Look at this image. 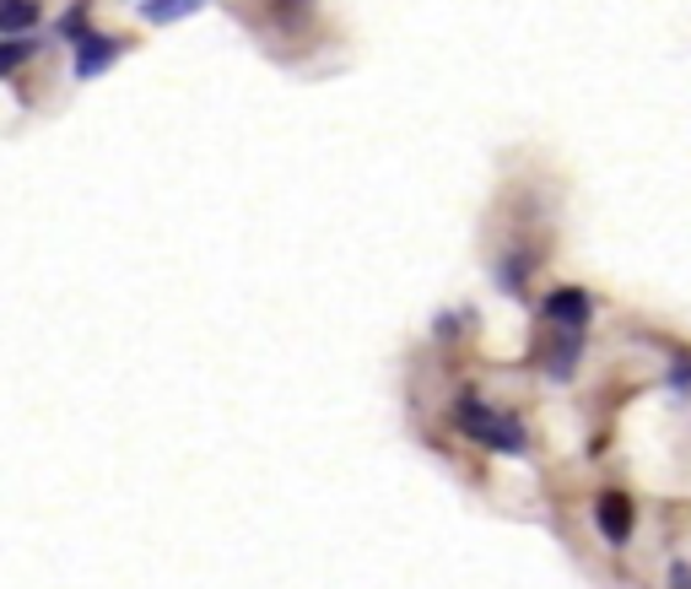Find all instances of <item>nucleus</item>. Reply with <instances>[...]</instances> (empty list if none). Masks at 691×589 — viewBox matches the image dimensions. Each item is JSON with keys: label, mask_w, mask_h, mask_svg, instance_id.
<instances>
[{"label": "nucleus", "mask_w": 691, "mask_h": 589, "mask_svg": "<svg viewBox=\"0 0 691 589\" xmlns=\"http://www.w3.org/2000/svg\"><path fill=\"white\" fill-rule=\"evenodd\" d=\"M589 309H594V303H589V292H578V287H557V292L546 298V309H540V314H546L557 330H583V325H589Z\"/></svg>", "instance_id": "7ed1b4c3"}, {"label": "nucleus", "mask_w": 691, "mask_h": 589, "mask_svg": "<svg viewBox=\"0 0 691 589\" xmlns=\"http://www.w3.org/2000/svg\"><path fill=\"white\" fill-rule=\"evenodd\" d=\"M27 60H33V44H27V38H5V33H0V76H11V70L27 66Z\"/></svg>", "instance_id": "6e6552de"}, {"label": "nucleus", "mask_w": 691, "mask_h": 589, "mask_svg": "<svg viewBox=\"0 0 691 589\" xmlns=\"http://www.w3.org/2000/svg\"><path fill=\"white\" fill-rule=\"evenodd\" d=\"M87 11H92L87 0H76V5H70V16L60 22V27H65V38H81V33H87Z\"/></svg>", "instance_id": "1a4fd4ad"}, {"label": "nucleus", "mask_w": 691, "mask_h": 589, "mask_svg": "<svg viewBox=\"0 0 691 589\" xmlns=\"http://www.w3.org/2000/svg\"><path fill=\"white\" fill-rule=\"evenodd\" d=\"M594 520H600V535H605L611 546H622L632 535V498L627 492H605L600 509H594Z\"/></svg>", "instance_id": "20e7f679"}, {"label": "nucleus", "mask_w": 691, "mask_h": 589, "mask_svg": "<svg viewBox=\"0 0 691 589\" xmlns=\"http://www.w3.org/2000/svg\"><path fill=\"white\" fill-rule=\"evenodd\" d=\"M120 55H125V44H120V38H103V33H92V27H87V33L76 38V76H81V81H92V76H103V70L114 66Z\"/></svg>", "instance_id": "f03ea898"}, {"label": "nucleus", "mask_w": 691, "mask_h": 589, "mask_svg": "<svg viewBox=\"0 0 691 589\" xmlns=\"http://www.w3.org/2000/svg\"><path fill=\"white\" fill-rule=\"evenodd\" d=\"M38 16H44L38 0H0V33H27L38 27Z\"/></svg>", "instance_id": "39448f33"}, {"label": "nucleus", "mask_w": 691, "mask_h": 589, "mask_svg": "<svg viewBox=\"0 0 691 589\" xmlns=\"http://www.w3.org/2000/svg\"><path fill=\"white\" fill-rule=\"evenodd\" d=\"M454 422H459L470 438H481V444H492V449H503V455H524V449H530V433H524L513 416L492 411L487 400H476V394H459Z\"/></svg>", "instance_id": "f257e3e1"}, {"label": "nucleus", "mask_w": 691, "mask_h": 589, "mask_svg": "<svg viewBox=\"0 0 691 589\" xmlns=\"http://www.w3.org/2000/svg\"><path fill=\"white\" fill-rule=\"evenodd\" d=\"M546 368H551V379H572V368H578V330H567L562 341L551 346V363H546Z\"/></svg>", "instance_id": "423d86ee"}, {"label": "nucleus", "mask_w": 691, "mask_h": 589, "mask_svg": "<svg viewBox=\"0 0 691 589\" xmlns=\"http://www.w3.org/2000/svg\"><path fill=\"white\" fill-rule=\"evenodd\" d=\"M194 5H205V0H146V5H141V16L163 27V22H179V16H189Z\"/></svg>", "instance_id": "0eeeda50"}]
</instances>
